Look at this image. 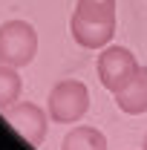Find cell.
<instances>
[{
	"label": "cell",
	"instance_id": "6da1fadb",
	"mask_svg": "<svg viewBox=\"0 0 147 150\" xmlns=\"http://www.w3.org/2000/svg\"><path fill=\"white\" fill-rule=\"evenodd\" d=\"M46 110H49V118L58 121V124H75L81 121L87 110H90V90L84 81H75V78H66V81H58L52 87V93L46 98Z\"/></svg>",
	"mask_w": 147,
	"mask_h": 150
},
{
	"label": "cell",
	"instance_id": "7a4b0ae2",
	"mask_svg": "<svg viewBox=\"0 0 147 150\" xmlns=\"http://www.w3.org/2000/svg\"><path fill=\"white\" fill-rule=\"evenodd\" d=\"M37 52V32L26 20H6L0 23V64L9 67H29Z\"/></svg>",
	"mask_w": 147,
	"mask_h": 150
},
{
	"label": "cell",
	"instance_id": "3957f363",
	"mask_svg": "<svg viewBox=\"0 0 147 150\" xmlns=\"http://www.w3.org/2000/svg\"><path fill=\"white\" fill-rule=\"evenodd\" d=\"M95 69H98L101 84L115 95L118 90H124L133 81V75L139 69V61H136V55L127 46H104V52L98 55V67Z\"/></svg>",
	"mask_w": 147,
	"mask_h": 150
},
{
	"label": "cell",
	"instance_id": "277c9868",
	"mask_svg": "<svg viewBox=\"0 0 147 150\" xmlns=\"http://www.w3.org/2000/svg\"><path fill=\"white\" fill-rule=\"evenodd\" d=\"M3 115L15 127V133H20L29 144H35V147L43 144V139L49 133V115H46V110H40L32 101H15L12 107L3 110Z\"/></svg>",
	"mask_w": 147,
	"mask_h": 150
},
{
	"label": "cell",
	"instance_id": "5b68a950",
	"mask_svg": "<svg viewBox=\"0 0 147 150\" xmlns=\"http://www.w3.org/2000/svg\"><path fill=\"white\" fill-rule=\"evenodd\" d=\"M69 32H72V40L78 46H84V49H104V46H110L112 35H115V23L90 20V18H81L78 12H72Z\"/></svg>",
	"mask_w": 147,
	"mask_h": 150
},
{
	"label": "cell",
	"instance_id": "8992f818",
	"mask_svg": "<svg viewBox=\"0 0 147 150\" xmlns=\"http://www.w3.org/2000/svg\"><path fill=\"white\" fill-rule=\"evenodd\" d=\"M115 104L127 115H144L147 112V67H139L133 81L124 90L115 93Z\"/></svg>",
	"mask_w": 147,
	"mask_h": 150
},
{
	"label": "cell",
	"instance_id": "52a82bcc",
	"mask_svg": "<svg viewBox=\"0 0 147 150\" xmlns=\"http://www.w3.org/2000/svg\"><path fill=\"white\" fill-rule=\"evenodd\" d=\"M61 150H107V139L101 130H95L90 124H78L64 136Z\"/></svg>",
	"mask_w": 147,
	"mask_h": 150
},
{
	"label": "cell",
	"instance_id": "ba28073f",
	"mask_svg": "<svg viewBox=\"0 0 147 150\" xmlns=\"http://www.w3.org/2000/svg\"><path fill=\"white\" fill-rule=\"evenodd\" d=\"M20 90H23V81H20L18 69L9 64H0V110L20 101Z\"/></svg>",
	"mask_w": 147,
	"mask_h": 150
},
{
	"label": "cell",
	"instance_id": "9c48e42d",
	"mask_svg": "<svg viewBox=\"0 0 147 150\" xmlns=\"http://www.w3.org/2000/svg\"><path fill=\"white\" fill-rule=\"evenodd\" d=\"M75 12L81 18H90V20L115 23V0H78Z\"/></svg>",
	"mask_w": 147,
	"mask_h": 150
},
{
	"label": "cell",
	"instance_id": "30bf717a",
	"mask_svg": "<svg viewBox=\"0 0 147 150\" xmlns=\"http://www.w3.org/2000/svg\"><path fill=\"white\" fill-rule=\"evenodd\" d=\"M141 150H147V136H144V142H141Z\"/></svg>",
	"mask_w": 147,
	"mask_h": 150
}]
</instances>
